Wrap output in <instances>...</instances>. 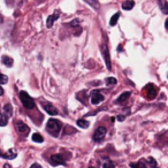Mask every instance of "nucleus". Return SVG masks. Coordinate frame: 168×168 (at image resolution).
Returning <instances> with one entry per match:
<instances>
[{"mask_svg": "<svg viewBox=\"0 0 168 168\" xmlns=\"http://www.w3.org/2000/svg\"><path fill=\"white\" fill-rule=\"evenodd\" d=\"M61 127H62L61 122L55 119H50L49 121H47V124H46L47 131H49L52 136H54V137H57L58 135H59L60 130H61Z\"/></svg>", "mask_w": 168, "mask_h": 168, "instance_id": "obj_1", "label": "nucleus"}, {"mask_svg": "<svg viewBox=\"0 0 168 168\" xmlns=\"http://www.w3.org/2000/svg\"><path fill=\"white\" fill-rule=\"evenodd\" d=\"M20 99L22 102L23 106L26 107L27 110H32L35 107V102L34 99L29 96V93H27L26 91H21L20 92Z\"/></svg>", "mask_w": 168, "mask_h": 168, "instance_id": "obj_2", "label": "nucleus"}, {"mask_svg": "<svg viewBox=\"0 0 168 168\" xmlns=\"http://www.w3.org/2000/svg\"><path fill=\"white\" fill-rule=\"evenodd\" d=\"M145 93H146V98L152 100V99H154L155 96H157V89L154 88L153 84H149V85H146V88H145Z\"/></svg>", "mask_w": 168, "mask_h": 168, "instance_id": "obj_3", "label": "nucleus"}, {"mask_svg": "<svg viewBox=\"0 0 168 168\" xmlns=\"http://www.w3.org/2000/svg\"><path fill=\"white\" fill-rule=\"evenodd\" d=\"M50 162L53 166H59V165H65L66 161H65V158L62 157L61 154H54L50 158Z\"/></svg>", "mask_w": 168, "mask_h": 168, "instance_id": "obj_4", "label": "nucleus"}, {"mask_svg": "<svg viewBox=\"0 0 168 168\" xmlns=\"http://www.w3.org/2000/svg\"><path fill=\"white\" fill-rule=\"evenodd\" d=\"M106 135V128L105 127H99V128L96 129V131L93 134V139L94 141H102V138L105 137Z\"/></svg>", "mask_w": 168, "mask_h": 168, "instance_id": "obj_5", "label": "nucleus"}, {"mask_svg": "<svg viewBox=\"0 0 168 168\" xmlns=\"http://www.w3.org/2000/svg\"><path fill=\"white\" fill-rule=\"evenodd\" d=\"M104 100V96L99 93V91H92L91 92V102L93 105H98Z\"/></svg>", "mask_w": 168, "mask_h": 168, "instance_id": "obj_6", "label": "nucleus"}, {"mask_svg": "<svg viewBox=\"0 0 168 168\" xmlns=\"http://www.w3.org/2000/svg\"><path fill=\"white\" fill-rule=\"evenodd\" d=\"M15 127H16V130H18L21 135H27V134L29 133V130H30L27 124L21 122V121H18V122L15 123Z\"/></svg>", "mask_w": 168, "mask_h": 168, "instance_id": "obj_7", "label": "nucleus"}, {"mask_svg": "<svg viewBox=\"0 0 168 168\" xmlns=\"http://www.w3.org/2000/svg\"><path fill=\"white\" fill-rule=\"evenodd\" d=\"M102 52L104 54V58H105V61H106V65H107V69L111 70V60H110V52H108V49L106 46L104 45L102 47Z\"/></svg>", "mask_w": 168, "mask_h": 168, "instance_id": "obj_8", "label": "nucleus"}, {"mask_svg": "<svg viewBox=\"0 0 168 168\" xmlns=\"http://www.w3.org/2000/svg\"><path fill=\"white\" fill-rule=\"evenodd\" d=\"M44 110L47 112V114H50V115H57L58 114V110L53 106V105H52V104H50V102L45 104Z\"/></svg>", "mask_w": 168, "mask_h": 168, "instance_id": "obj_9", "label": "nucleus"}, {"mask_svg": "<svg viewBox=\"0 0 168 168\" xmlns=\"http://www.w3.org/2000/svg\"><path fill=\"white\" fill-rule=\"evenodd\" d=\"M59 15H60V13H59V12H55L53 15H51V16L47 18V21H46V26H47V28H51L53 26V22L59 18Z\"/></svg>", "mask_w": 168, "mask_h": 168, "instance_id": "obj_10", "label": "nucleus"}, {"mask_svg": "<svg viewBox=\"0 0 168 168\" xmlns=\"http://www.w3.org/2000/svg\"><path fill=\"white\" fill-rule=\"evenodd\" d=\"M0 155L6 158V159H14V158H16V151L14 150V149H10L6 153H0Z\"/></svg>", "mask_w": 168, "mask_h": 168, "instance_id": "obj_11", "label": "nucleus"}, {"mask_svg": "<svg viewBox=\"0 0 168 168\" xmlns=\"http://www.w3.org/2000/svg\"><path fill=\"white\" fill-rule=\"evenodd\" d=\"M134 6H135V2L133 0H128V1H124L122 4V9L123 10H130V9L134 8Z\"/></svg>", "mask_w": 168, "mask_h": 168, "instance_id": "obj_12", "label": "nucleus"}, {"mask_svg": "<svg viewBox=\"0 0 168 168\" xmlns=\"http://www.w3.org/2000/svg\"><path fill=\"white\" fill-rule=\"evenodd\" d=\"M159 1V7L162 10L164 14H168V2L166 0H158Z\"/></svg>", "mask_w": 168, "mask_h": 168, "instance_id": "obj_13", "label": "nucleus"}, {"mask_svg": "<svg viewBox=\"0 0 168 168\" xmlns=\"http://www.w3.org/2000/svg\"><path fill=\"white\" fill-rule=\"evenodd\" d=\"M129 97H130V92H128V91H127V92L122 93V94H121V96H120V97L118 98L116 102H119V104H122V102H127Z\"/></svg>", "mask_w": 168, "mask_h": 168, "instance_id": "obj_14", "label": "nucleus"}, {"mask_svg": "<svg viewBox=\"0 0 168 168\" xmlns=\"http://www.w3.org/2000/svg\"><path fill=\"white\" fill-rule=\"evenodd\" d=\"M1 61H2V63H4L5 66L7 67H12V65H13V59L10 57H7V55H4L2 57V59H1Z\"/></svg>", "mask_w": 168, "mask_h": 168, "instance_id": "obj_15", "label": "nucleus"}, {"mask_svg": "<svg viewBox=\"0 0 168 168\" xmlns=\"http://www.w3.org/2000/svg\"><path fill=\"white\" fill-rule=\"evenodd\" d=\"M4 112L6 113L7 116H12L13 115V107H12V105L10 104H6L4 106Z\"/></svg>", "mask_w": 168, "mask_h": 168, "instance_id": "obj_16", "label": "nucleus"}, {"mask_svg": "<svg viewBox=\"0 0 168 168\" xmlns=\"http://www.w3.org/2000/svg\"><path fill=\"white\" fill-rule=\"evenodd\" d=\"M7 122H8L7 115H5L4 113H0V127H5Z\"/></svg>", "mask_w": 168, "mask_h": 168, "instance_id": "obj_17", "label": "nucleus"}, {"mask_svg": "<svg viewBox=\"0 0 168 168\" xmlns=\"http://www.w3.org/2000/svg\"><path fill=\"white\" fill-rule=\"evenodd\" d=\"M32 141L36 142V143H43V142H44V138H43V136H42L40 134L35 133L32 135Z\"/></svg>", "mask_w": 168, "mask_h": 168, "instance_id": "obj_18", "label": "nucleus"}, {"mask_svg": "<svg viewBox=\"0 0 168 168\" xmlns=\"http://www.w3.org/2000/svg\"><path fill=\"white\" fill-rule=\"evenodd\" d=\"M77 126H78V127H81V128H88V127H89V122L86 121V120L80 119L78 121H77Z\"/></svg>", "mask_w": 168, "mask_h": 168, "instance_id": "obj_19", "label": "nucleus"}, {"mask_svg": "<svg viewBox=\"0 0 168 168\" xmlns=\"http://www.w3.org/2000/svg\"><path fill=\"white\" fill-rule=\"evenodd\" d=\"M120 18V13H115L113 16L111 18V21H110V24L111 26H115L116 23H118V20H119Z\"/></svg>", "mask_w": 168, "mask_h": 168, "instance_id": "obj_20", "label": "nucleus"}, {"mask_svg": "<svg viewBox=\"0 0 168 168\" xmlns=\"http://www.w3.org/2000/svg\"><path fill=\"white\" fill-rule=\"evenodd\" d=\"M130 167L131 168H146V165L143 162V161H139V162H133L130 164Z\"/></svg>", "mask_w": 168, "mask_h": 168, "instance_id": "obj_21", "label": "nucleus"}, {"mask_svg": "<svg viewBox=\"0 0 168 168\" xmlns=\"http://www.w3.org/2000/svg\"><path fill=\"white\" fill-rule=\"evenodd\" d=\"M106 84L107 85H114V84H116V80H115L114 77H107Z\"/></svg>", "mask_w": 168, "mask_h": 168, "instance_id": "obj_22", "label": "nucleus"}, {"mask_svg": "<svg viewBox=\"0 0 168 168\" xmlns=\"http://www.w3.org/2000/svg\"><path fill=\"white\" fill-rule=\"evenodd\" d=\"M7 81H8L7 76L0 73V84H6V83H7Z\"/></svg>", "mask_w": 168, "mask_h": 168, "instance_id": "obj_23", "label": "nucleus"}, {"mask_svg": "<svg viewBox=\"0 0 168 168\" xmlns=\"http://www.w3.org/2000/svg\"><path fill=\"white\" fill-rule=\"evenodd\" d=\"M85 1H86L89 5H91L92 7H94V8H98V7H99V6H98L97 0H85Z\"/></svg>", "mask_w": 168, "mask_h": 168, "instance_id": "obj_24", "label": "nucleus"}, {"mask_svg": "<svg viewBox=\"0 0 168 168\" xmlns=\"http://www.w3.org/2000/svg\"><path fill=\"white\" fill-rule=\"evenodd\" d=\"M102 168H114V164H113L112 161H107V162L104 164Z\"/></svg>", "mask_w": 168, "mask_h": 168, "instance_id": "obj_25", "label": "nucleus"}, {"mask_svg": "<svg viewBox=\"0 0 168 168\" xmlns=\"http://www.w3.org/2000/svg\"><path fill=\"white\" fill-rule=\"evenodd\" d=\"M147 160H149V164H150L153 168H154L155 166H157V162H155V160L153 159V158H151V157H150V158H149Z\"/></svg>", "mask_w": 168, "mask_h": 168, "instance_id": "obj_26", "label": "nucleus"}, {"mask_svg": "<svg viewBox=\"0 0 168 168\" xmlns=\"http://www.w3.org/2000/svg\"><path fill=\"white\" fill-rule=\"evenodd\" d=\"M30 168H42V166L39 164H34Z\"/></svg>", "mask_w": 168, "mask_h": 168, "instance_id": "obj_27", "label": "nucleus"}, {"mask_svg": "<svg viewBox=\"0 0 168 168\" xmlns=\"http://www.w3.org/2000/svg\"><path fill=\"white\" fill-rule=\"evenodd\" d=\"M77 24H78V21H73L70 23V26H77Z\"/></svg>", "mask_w": 168, "mask_h": 168, "instance_id": "obj_28", "label": "nucleus"}, {"mask_svg": "<svg viewBox=\"0 0 168 168\" xmlns=\"http://www.w3.org/2000/svg\"><path fill=\"white\" fill-rule=\"evenodd\" d=\"M4 94V89L1 88V85H0V96H2Z\"/></svg>", "mask_w": 168, "mask_h": 168, "instance_id": "obj_29", "label": "nucleus"}, {"mask_svg": "<svg viewBox=\"0 0 168 168\" xmlns=\"http://www.w3.org/2000/svg\"><path fill=\"white\" fill-rule=\"evenodd\" d=\"M118 119H119L120 121H122V120H124V116H121V115H120V116L118 118Z\"/></svg>", "mask_w": 168, "mask_h": 168, "instance_id": "obj_30", "label": "nucleus"}, {"mask_svg": "<svg viewBox=\"0 0 168 168\" xmlns=\"http://www.w3.org/2000/svg\"><path fill=\"white\" fill-rule=\"evenodd\" d=\"M4 168H10V166H9L8 164H6V165L4 166Z\"/></svg>", "mask_w": 168, "mask_h": 168, "instance_id": "obj_31", "label": "nucleus"}, {"mask_svg": "<svg viewBox=\"0 0 168 168\" xmlns=\"http://www.w3.org/2000/svg\"><path fill=\"white\" fill-rule=\"evenodd\" d=\"M165 26H166V28L168 29V18H167V21H166V23H165Z\"/></svg>", "mask_w": 168, "mask_h": 168, "instance_id": "obj_32", "label": "nucleus"}, {"mask_svg": "<svg viewBox=\"0 0 168 168\" xmlns=\"http://www.w3.org/2000/svg\"><path fill=\"white\" fill-rule=\"evenodd\" d=\"M89 168H93V167H89Z\"/></svg>", "mask_w": 168, "mask_h": 168, "instance_id": "obj_33", "label": "nucleus"}, {"mask_svg": "<svg viewBox=\"0 0 168 168\" xmlns=\"http://www.w3.org/2000/svg\"><path fill=\"white\" fill-rule=\"evenodd\" d=\"M154 168H158V167H154Z\"/></svg>", "mask_w": 168, "mask_h": 168, "instance_id": "obj_34", "label": "nucleus"}]
</instances>
